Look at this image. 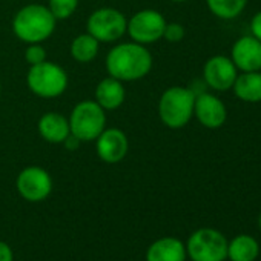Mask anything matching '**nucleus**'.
<instances>
[{
  "instance_id": "f257e3e1",
  "label": "nucleus",
  "mask_w": 261,
  "mask_h": 261,
  "mask_svg": "<svg viewBox=\"0 0 261 261\" xmlns=\"http://www.w3.org/2000/svg\"><path fill=\"white\" fill-rule=\"evenodd\" d=\"M106 71L120 82H136L152 69V54L145 45L124 42L115 45L106 56Z\"/></svg>"
},
{
  "instance_id": "f03ea898",
  "label": "nucleus",
  "mask_w": 261,
  "mask_h": 261,
  "mask_svg": "<svg viewBox=\"0 0 261 261\" xmlns=\"http://www.w3.org/2000/svg\"><path fill=\"white\" fill-rule=\"evenodd\" d=\"M57 19L51 14L48 7L31 4L17 11L13 19V31L22 42L42 43L49 39L56 30Z\"/></svg>"
},
{
  "instance_id": "7ed1b4c3",
  "label": "nucleus",
  "mask_w": 261,
  "mask_h": 261,
  "mask_svg": "<svg viewBox=\"0 0 261 261\" xmlns=\"http://www.w3.org/2000/svg\"><path fill=\"white\" fill-rule=\"evenodd\" d=\"M195 92L185 86L168 88L159 100V115L171 129L185 127L194 115Z\"/></svg>"
},
{
  "instance_id": "20e7f679",
  "label": "nucleus",
  "mask_w": 261,
  "mask_h": 261,
  "mask_svg": "<svg viewBox=\"0 0 261 261\" xmlns=\"http://www.w3.org/2000/svg\"><path fill=\"white\" fill-rule=\"evenodd\" d=\"M71 134L83 142H95L106 127V112L95 100H83L69 115Z\"/></svg>"
},
{
  "instance_id": "39448f33",
  "label": "nucleus",
  "mask_w": 261,
  "mask_h": 261,
  "mask_svg": "<svg viewBox=\"0 0 261 261\" xmlns=\"http://www.w3.org/2000/svg\"><path fill=\"white\" fill-rule=\"evenodd\" d=\"M27 83L31 92L37 97L54 98L66 91L68 74L57 63L45 60L39 65L30 66Z\"/></svg>"
},
{
  "instance_id": "423d86ee",
  "label": "nucleus",
  "mask_w": 261,
  "mask_h": 261,
  "mask_svg": "<svg viewBox=\"0 0 261 261\" xmlns=\"http://www.w3.org/2000/svg\"><path fill=\"white\" fill-rule=\"evenodd\" d=\"M186 253L192 261H224L227 258V240L217 229L201 227L189 237Z\"/></svg>"
},
{
  "instance_id": "0eeeda50",
  "label": "nucleus",
  "mask_w": 261,
  "mask_h": 261,
  "mask_svg": "<svg viewBox=\"0 0 261 261\" xmlns=\"http://www.w3.org/2000/svg\"><path fill=\"white\" fill-rule=\"evenodd\" d=\"M127 19L115 8H98L91 13L86 22V33H89L100 43H112L126 34Z\"/></svg>"
},
{
  "instance_id": "6e6552de",
  "label": "nucleus",
  "mask_w": 261,
  "mask_h": 261,
  "mask_svg": "<svg viewBox=\"0 0 261 261\" xmlns=\"http://www.w3.org/2000/svg\"><path fill=\"white\" fill-rule=\"evenodd\" d=\"M166 19L155 10H142L127 20L126 33L130 40L140 45H151L163 39Z\"/></svg>"
},
{
  "instance_id": "1a4fd4ad",
  "label": "nucleus",
  "mask_w": 261,
  "mask_h": 261,
  "mask_svg": "<svg viewBox=\"0 0 261 261\" xmlns=\"http://www.w3.org/2000/svg\"><path fill=\"white\" fill-rule=\"evenodd\" d=\"M17 191L28 201H42L53 191V178L40 166H28L17 177Z\"/></svg>"
},
{
  "instance_id": "9d476101",
  "label": "nucleus",
  "mask_w": 261,
  "mask_h": 261,
  "mask_svg": "<svg viewBox=\"0 0 261 261\" xmlns=\"http://www.w3.org/2000/svg\"><path fill=\"white\" fill-rule=\"evenodd\" d=\"M95 151L105 163H120L129 151L127 137L118 127H105L103 133L95 139Z\"/></svg>"
},
{
  "instance_id": "9b49d317",
  "label": "nucleus",
  "mask_w": 261,
  "mask_h": 261,
  "mask_svg": "<svg viewBox=\"0 0 261 261\" xmlns=\"http://www.w3.org/2000/svg\"><path fill=\"white\" fill-rule=\"evenodd\" d=\"M237 66L229 57H211L203 68V77L207 86L215 91H227L233 86L237 79Z\"/></svg>"
},
{
  "instance_id": "f8f14e48",
  "label": "nucleus",
  "mask_w": 261,
  "mask_h": 261,
  "mask_svg": "<svg viewBox=\"0 0 261 261\" xmlns=\"http://www.w3.org/2000/svg\"><path fill=\"white\" fill-rule=\"evenodd\" d=\"M194 115L204 127L218 129L226 123L227 109L218 97L203 92L200 95H195Z\"/></svg>"
},
{
  "instance_id": "ddd939ff",
  "label": "nucleus",
  "mask_w": 261,
  "mask_h": 261,
  "mask_svg": "<svg viewBox=\"0 0 261 261\" xmlns=\"http://www.w3.org/2000/svg\"><path fill=\"white\" fill-rule=\"evenodd\" d=\"M237 69L243 72L261 69V42L253 36L238 39L232 46V59Z\"/></svg>"
},
{
  "instance_id": "4468645a",
  "label": "nucleus",
  "mask_w": 261,
  "mask_h": 261,
  "mask_svg": "<svg viewBox=\"0 0 261 261\" xmlns=\"http://www.w3.org/2000/svg\"><path fill=\"white\" fill-rule=\"evenodd\" d=\"M39 134L42 139L53 145H60L71 134L69 120L59 112H46L39 120Z\"/></svg>"
},
{
  "instance_id": "2eb2a0df",
  "label": "nucleus",
  "mask_w": 261,
  "mask_h": 261,
  "mask_svg": "<svg viewBox=\"0 0 261 261\" xmlns=\"http://www.w3.org/2000/svg\"><path fill=\"white\" fill-rule=\"evenodd\" d=\"M124 97H126V91H124L123 82H120L111 75L100 80V83L95 86L94 100L105 111H114V109L120 108L124 101Z\"/></svg>"
},
{
  "instance_id": "dca6fc26",
  "label": "nucleus",
  "mask_w": 261,
  "mask_h": 261,
  "mask_svg": "<svg viewBox=\"0 0 261 261\" xmlns=\"http://www.w3.org/2000/svg\"><path fill=\"white\" fill-rule=\"evenodd\" d=\"M186 255V246L178 238L165 237L149 246L146 261H185Z\"/></svg>"
},
{
  "instance_id": "f3484780",
  "label": "nucleus",
  "mask_w": 261,
  "mask_h": 261,
  "mask_svg": "<svg viewBox=\"0 0 261 261\" xmlns=\"http://www.w3.org/2000/svg\"><path fill=\"white\" fill-rule=\"evenodd\" d=\"M235 95L247 103H258L261 101V72L250 71L237 75L233 83Z\"/></svg>"
},
{
  "instance_id": "a211bd4d",
  "label": "nucleus",
  "mask_w": 261,
  "mask_h": 261,
  "mask_svg": "<svg viewBox=\"0 0 261 261\" xmlns=\"http://www.w3.org/2000/svg\"><path fill=\"white\" fill-rule=\"evenodd\" d=\"M259 255V244L250 235H237L227 243L230 261H255Z\"/></svg>"
},
{
  "instance_id": "6ab92c4d",
  "label": "nucleus",
  "mask_w": 261,
  "mask_h": 261,
  "mask_svg": "<svg viewBox=\"0 0 261 261\" xmlns=\"http://www.w3.org/2000/svg\"><path fill=\"white\" fill-rule=\"evenodd\" d=\"M98 46H100V42L97 39H94L89 33H83L71 42L69 53L75 62L89 63L97 57Z\"/></svg>"
},
{
  "instance_id": "aec40b11",
  "label": "nucleus",
  "mask_w": 261,
  "mask_h": 261,
  "mask_svg": "<svg viewBox=\"0 0 261 261\" xmlns=\"http://www.w3.org/2000/svg\"><path fill=\"white\" fill-rule=\"evenodd\" d=\"M207 8L220 19H235L246 8L247 0H206Z\"/></svg>"
},
{
  "instance_id": "412c9836",
  "label": "nucleus",
  "mask_w": 261,
  "mask_h": 261,
  "mask_svg": "<svg viewBox=\"0 0 261 261\" xmlns=\"http://www.w3.org/2000/svg\"><path fill=\"white\" fill-rule=\"evenodd\" d=\"M46 7L57 20H65L75 13L79 0H48Z\"/></svg>"
},
{
  "instance_id": "4be33fe9",
  "label": "nucleus",
  "mask_w": 261,
  "mask_h": 261,
  "mask_svg": "<svg viewBox=\"0 0 261 261\" xmlns=\"http://www.w3.org/2000/svg\"><path fill=\"white\" fill-rule=\"evenodd\" d=\"M25 60L30 63V66L39 65L46 60V51L40 43H31L25 51Z\"/></svg>"
},
{
  "instance_id": "5701e85b",
  "label": "nucleus",
  "mask_w": 261,
  "mask_h": 261,
  "mask_svg": "<svg viewBox=\"0 0 261 261\" xmlns=\"http://www.w3.org/2000/svg\"><path fill=\"white\" fill-rule=\"evenodd\" d=\"M185 27L181 23L172 22V23H166L165 27V33H163V39L171 42V43H178L185 39Z\"/></svg>"
},
{
  "instance_id": "b1692460",
  "label": "nucleus",
  "mask_w": 261,
  "mask_h": 261,
  "mask_svg": "<svg viewBox=\"0 0 261 261\" xmlns=\"http://www.w3.org/2000/svg\"><path fill=\"white\" fill-rule=\"evenodd\" d=\"M250 30H252L253 37L261 42V11L253 16V19L250 22Z\"/></svg>"
},
{
  "instance_id": "393cba45",
  "label": "nucleus",
  "mask_w": 261,
  "mask_h": 261,
  "mask_svg": "<svg viewBox=\"0 0 261 261\" xmlns=\"http://www.w3.org/2000/svg\"><path fill=\"white\" fill-rule=\"evenodd\" d=\"M14 256H13V250L11 247L4 243V241H0V261H13Z\"/></svg>"
},
{
  "instance_id": "a878e982",
  "label": "nucleus",
  "mask_w": 261,
  "mask_h": 261,
  "mask_svg": "<svg viewBox=\"0 0 261 261\" xmlns=\"http://www.w3.org/2000/svg\"><path fill=\"white\" fill-rule=\"evenodd\" d=\"M80 143H82V142H80L77 137H74L72 134H69V136L66 137V140L63 142L65 148H66V149H69V151H75V149L80 146Z\"/></svg>"
},
{
  "instance_id": "bb28decb",
  "label": "nucleus",
  "mask_w": 261,
  "mask_h": 261,
  "mask_svg": "<svg viewBox=\"0 0 261 261\" xmlns=\"http://www.w3.org/2000/svg\"><path fill=\"white\" fill-rule=\"evenodd\" d=\"M172 2H177V4H180V2H186V0H172Z\"/></svg>"
},
{
  "instance_id": "cd10ccee",
  "label": "nucleus",
  "mask_w": 261,
  "mask_h": 261,
  "mask_svg": "<svg viewBox=\"0 0 261 261\" xmlns=\"http://www.w3.org/2000/svg\"><path fill=\"white\" fill-rule=\"evenodd\" d=\"M258 224H259V229H261V214H259V218H258Z\"/></svg>"
},
{
  "instance_id": "c85d7f7f",
  "label": "nucleus",
  "mask_w": 261,
  "mask_h": 261,
  "mask_svg": "<svg viewBox=\"0 0 261 261\" xmlns=\"http://www.w3.org/2000/svg\"><path fill=\"white\" fill-rule=\"evenodd\" d=\"M0 92H2V83H0Z\"/></svg>"
}]
</instances>
